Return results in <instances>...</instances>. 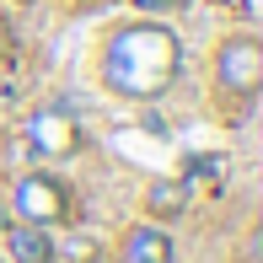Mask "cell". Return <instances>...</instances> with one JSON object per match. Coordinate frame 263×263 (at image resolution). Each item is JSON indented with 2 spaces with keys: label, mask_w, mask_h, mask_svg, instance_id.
Wrapping results in <instances>:
<instances>
[{
  "label": "cell",
  "mask_w": 263,
  "mask_h": 263,
  "mask_svg": "<svg viewBox=\"0 0 263 263\" xmlns=\"http://www.w3.org/2000/svg\"><path fill=\"white\" fill-rule=\"evenodd\" d=\"M183 70V43L161 22H129L102 49V86L124 102H156Z\"/></svg>",
  "instance_id": "6da1fadb"
},
{
  "label": "cell",
  "mask_w": 263,
  "mask_h": 263,
  "mask_svg": "<svg viewBox=\"0 0 263 263\" xmlns=\"http://www.w3.org/2000/svg\"><path fill=\"white\" fill-rule=\"evenodd\" d=\"M215 81H220V91H231V97H253L263 86V43L253 32H236V38H226L220 49H215Z\"/></svg>",
  "instance_id": "7a4b0ae2"
},
{
  "label": "cell",
  "mask_w": 263,
  "mask_h": 263,
  "mask_svg": "<svg viewBox=\"0 0 263 263\" xmlns=\"http://www.w3.org/2000/svg\"><path fill=\"white\" fill-rule=\"evenodd\" d=\"M27 145L49 161H65L81 151V124L65 102H49V107H32L27 113Z\"/></svg>",
  "instance_id": "3957f363"
},
{
  "label": "cell",
  "mask_w": 263,
  "mask_h": 263,
  "mask_svg": "<svg viewBox=\"0 0 263 263\" xmlns=\"http://www.w3.org/2000/svg\"><path fill=\"white\" fill-rule=\"evenodd\" d=\"M11 204H16L22 226H59V220H65V210H70V194H65L59 177L27 172V177L16 183V194H11Z\"/></svg>",
  "instance_id": "277c9868"
},
{
  "label": "cell",
  "mask_w": 263,
  "mask_h": 263,
  "mask_svg": "<svg viewBox=\"0 0 263 263\" xmlns=\"http://www.w3.org/2000/svg\"><path fill=\"white\" fill-rule=\"evenodd\" d=\"M124 263H172L177 258V242L161 231V226H135V231L124 236Z\"/></svg>",
  "instance_id": "5b68a950"
},
{
  "label": "cell",
  "mask_w": 263,
  "mask_h": 263,
  "mask_svg": "<svg viewBox=\"0 0 263 263\" xmlns=\"http://www.w3.org/2000/svg\"><path fill=\"white\" fill-rule=\"evenodd\" d=\"M6 247L16 263H59V247L49 236V226H11L6 231Z\"/></svg>",
  "instance_id": "8992f818"
},
{
  "label": "cell",
  "mask_w": 263,
  "mask_h": 263,
  "mask_svg": "<svg viewBox=\"0 0 263 263\" xmlns=\"http://www.w3.org/2000/svg\"><path fill=\"white\" fill-rule=\"evenodd\" d=\"M145 210H151V220H177L188 210V177H156L145 188Z\"/></svg>",
  "instance_id": "52a82bcc"
},
{
  "label": "cell",
  "mask_w": 263,
  "mask_h": 263,
  "mask_svg": "<svg viewBox=\"0 0 263 263\" xmlns=\"http://www.w3.org/2000/svg\"><path fill=\"white\" fill-rule=\"evenodd\" d=\"M210 172H226V161L220 156H194L188 161V177H210Z\"/></svg>",
  "instance_id": "ba28073f"
},
{
  "label": "cell",
  "mask_w": 263,
  "mask_h": 263,
  "mask_svg": "<svg viewBox=\"0 0 263 263\" xmlns=\"http://www.w3.org/2000/svg\"><path fill=\"white\" fill-rule=\"evenodd\" d=\"M140 11H166V6H177V0H135Z\"/></svg>",
  "instance_id": "9c48e42d"
}]
</instances>
